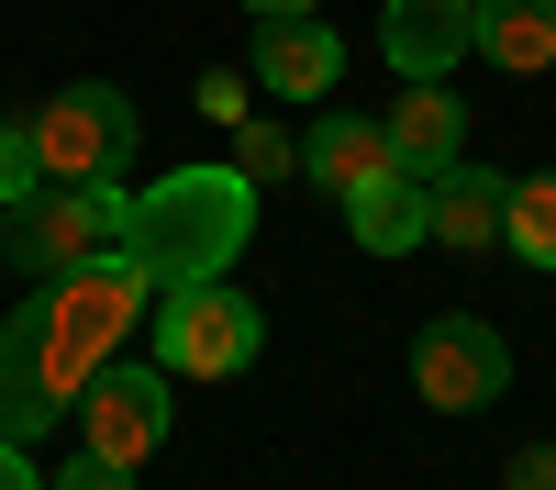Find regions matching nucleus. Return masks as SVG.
<instances>
[{
    "label": "nucleus",
    "instance_id": "nucleus-8",
    "mask_svg": "<svg viewBox=\"0 0 556 490\" xmlns=\"http://www.w3.org/2000/svg\"><path fill=\"white\" fill-rule=\"evenodd\" d=\"M379 56L401 78H456V56H479L468 0H390V12H379Z\"/></svg>",
    "mask_w": 556,
    "mask_h": 490
},
{
    "label": "nucleus",
    "instance_id": "nucleus-6",
    "mask_svg": "<svg viewBox=\"0 0 556 490\" xmlns=\"http://www.w3.org/2000/svg\"><path fill=\"white\" fill-rule=\"evenodd\" d=\"M412 390H424L434 413H490V401L513 390V345H501L479 312H434V324L412 335Z\"/></svg>",
    "mask_w": 556,
    "mask_h": 490
},
{
    "label": "nucleus",
    "instance_id": "nucleus-17",
    "mask_svg": "<svg viewBox=\"0 0 556 490\" xmlns=\"http://www.w3.org/2000/svg\"><path fill=\"white\" fill-rule=\"evenodd\" d=\"M235 167L256 178V190H278V178L301 167V146H290V134H278V123H256V112H245V123H235Z\"/></svg>",
    "mask_w": 556,
    "mask_h": 490
},
{
    "label": "nucleus",
    "instance_id": "nucleus-7",
    "mask_svg": "<svg viewBox=\"0 0 556 490\" xmlns=\"http://www.w3.org/2000/svg\"><path fill=\"white\" fill-rule=\"evenodd\" d=\"M67 413H78V435H89V457L146 468L156 445H167V368H112V356H101Z\"/></svg>",
    "mask_w": 556,
    "mask_h": 490
},
{
    "label": "nucleus",
    "instance_id": "nucleus-4",
    "mask_svg": "<svg viewBox=\"0 0 556 490\" xmlns=\"http://www.w3.org/2000/svg\"><path fill=\"white\" fill-rule=\"evenodd\" d=\"M267 345V312L223 279H190V290H156V368L167 379H245Z\"/></svg>",
    "mask_w": 556,
    "mask_h": 490
},
{
    "label": "nucleus",
    "instance_id": "nucleus-16",
    "mask_svg": "<svg viewBox=\"0 0 556 490\" xmlns=\"http://www.w3.org/2000/svg\"><path fill=\"white\" fill-rule=\"evenodd\" d=\"M501 246H513L523 267H556V167L513 178V201H501Z\"/></svg>",
    "mask_w": 556,
    "mask_h": 490
},
{
    "label": "nucleus",
    "instance_id": "nucleus-15",
    "mask_svg": "<svg viewBox=\"0 0 556 490\" xmlns=\"http://www.w3.org/2000/svg\"><path fill=\"white\" fill-rule=\"evenodd\" d=\"M56 424H67V401L34 379V356L12 335H0V445H34V435H56Z\"/></svg>",
    "mask_w": 556,
    "mask_h": 490
},
{
    "label": "nucleus",
    "instance_id": "nucleus-20",
    "mask_svg": "<svg viewBox=\"0 0 556 490\" xmlns=\"http://www.w3.org/2000/svg\"><path fill=\"white\" fill-rule=\"evenodd\" d=\"M501 490H556V445H523V457L501 468Z\"/></svg>",
    "mask_w": 556,
    "mask_h": 490
},
{
    "label": "nucleus",
    "instance_id": "nucleus-18",
    "mask_svg": "<svg viewBox=\"0 0 556 490\" xmlns=\"http://www.w3.org/2000/svg\"><path fill=\"white\" fill-rule=\"evenodd\" d=\"M45 190V156H34V123H0V212Z\"/></svg>",
    "mask_w": 556,
    "mask_h": 490
},
{
    "label": "nucleus",
    "instance_id": "nucleus-14",
    "mask_svg": "<svg viewBox=\"0 0 556 490\" xmlns=\"http://www.w3.org/2000/svg\"><path fill=\"white\" fill-rule=\"evenodd\" d=\"M468 23H479L490 67H513V78L556 67V0H468Z\"/></svg>",
    "mask_w": 556,
    "mask_h": 490
},
{
    "label": "nucleus",
    "instance_id": "nucleus-13",
    "mask_svg": "<svg viewBox=\"0 0 556 490\" xmlns=\"http://www.w3.org/2000/svg\"><path fill=\"white\" fill-rule=\"evenodd\" d=\"M345 235L367 256H412V246H434L424 235V178L390 167V178H367V190H345Z\"/></svg>",
    "mask_w": 556,
    "mask_h": 490
},
{
    "label": "nucleus",
    "instance_id": "nucleus-12",
    "mask_svg": "<svg viewBox=\"0 0 556 490\" xmlns=\"http://www.w3.org/2000/svg\"><path fill=\"white\" fill-rule=\"evenodd\" d=\"M301 167L345 201V190H367V178H390V123H379V112H323V123L301 134Z\"/></svg>",
    "mask_w": 556,
    "mask_h": 490
},
{
    "label": "nucleus",
    "instance_id": "nucleus-11",
    "mask_svg": "<svg viewBox=\"0 0 556 490\" xmlns=\"http://www.w3.org/2000/svg\"><path fill=\"white\" fill-rule=\"evenodd\" d=\"M501 201H513V178L456 156V167L424 178V235H434V246H501Z\"/></svg>",
    "mask_w": 556,
    "mask_h": 490
},
{
    "label": "nucleus",
    "instance_id": "nucleus-10",
    "mask_svg": "<svg viewBox=\"0 0 556 490\" xmlns=\"http://www.w3.org/2000/svg\"><path fill=\"white\" fill-rule=\"evenodd\" d=\"M334 67H345V34H334V23H312V12L256 23V78L278 89V101H323V89H334Z\"/></svg>",
    "mask_w": 556,
    "mask_h": 490
},
{
    "label": "nucleus",
    "instance_id": "nucleus-5",
    "mask_svg": "<svg viewBox=\"0 0 556 490\" xmlns=\"http://www.w3.org/2000/svg\"><path fill=\"white\" fill-rule=\"evenodd\" d=\"M34 156H45V178H123L134 167V101L112 78L56 89V101L34 112Z\"/></svg>",
    "mask_w": 556,
    "mask_h": 490
},
{
    "label": "nucleus",
    "instance_id": "nucleus-19",
    "mask_svg": "<svg viewBox=\"0 0 556 490\" xmlns=\"http://www.w3.org/2000/svg\"><path fill=\"white\" fill-rule=\"evenodd\" d=\"M45 490H134V468H123V457H89V445H78V468H56Z\"/></svg>",
    "mask_w": 556,
    "mask_h": 490
},
{
    "label": "nucleus",
    "instance_id": "nucleus-21",
    "mask_svg": "<svg viewBox=\"0 0 556 490\" xmlns=\"http://www.w3.org/2000/svg\"><path fill=\"white\" fill-rule=\"evenodd\" d=\"M201 112L212 123H245V78H201Z\"/></svg>",
    "mask_w": 556,
    "mask_h": 490
},
{
    "label": "nucleus",
    "instance_id": "nucleus-22",
    "mask_svg": "<svg viewBox=\"0 0 556 490\" xmlns=\"http://www.w3.org/2000/svg\"><path fill=\"white\" fill-rule=\"evenodd\" d=\"M0 490H45V468H34V445H0Z\"/></svg>",
    "mask_w": 556,
    "mask_h": 490
},
{
    "label": "nucleus",
    "instance_id": "nucleus-2",
    "mask_svg": "<svg viewBox=\"0 0 556 490\" xmlns=\"http://www.w3.org/2000/svg\"><path fill=\"white\" fill-rule=\"evenodd\" d=\"M146 301H156V279H146V267H134L123 246H101L89 267L45 279V290H34L0 335L34 356V379L56 390V401H78V390H89V368H101V356H112L134 324H146Z\"/></svg>",
    "mask_w": 556,
    "mask_h": 490
},
{
    "label": "nucleus",
    "instance_id": "nucleus-1",
    "mask_svg": "<svg viewBox=\"0 0 556 490\" xmlns=\"http://www.w3.org/2000/svg\"><path fill=\"white\" fill-rule=\"evenodd\" d=\"M256 235V178L223 156V167H167L156 190H123V223L112 246L146 267L156 290H190V279H223Z\"/></svg>",
    "mask_w": 556,
    "mask_h": 490
},
{
    "label": "nucleus",
    "instance_id": "nucleus-9",
    "mask_svg": "<svg viewBox=\"0 0 556 490\" xmlns=\"http://www.w3.org/2000/svg\"><path fill=\"white\" fill-rule=\"evenodd\" d=\"M379 123H390V167H412V178H434V167L468 156V112H456L445 78H401V101Z\"/></svg>",
    "mask_w": 556,
    "mask_h": 490
},
{
    "label": "nucleus",
    "instance_id": "nucleus-3",
    "mask_svg": "<svg viewBox=\"0 0 556 490\" xmlns=\"http://www.w3.org/2000/svg\"><path fill=\"white\" fill-rule=\"evenodd\" d=\"M112 223H123V178H45L34 201L0 212V256L23 279H67V267H89L112 246Z\"/></svg>",
    "mask_w": 556,
    "mask_h": 490
},
{
    "label": "nucleus",
    "instance_id": "nucleus-23",
    "mask_svg": "<svg viewBox=\"0 0 556 490\" xmlns=\"http://www.w3.org/2000/svg\"><path fill=\"white\" fill-rule=\"evenodd\" d=\"M245 12H256V23H290V12H312V0H245Z\"/></svg>",
    "mask_w": 556,
    "mask_h": 490
}]
</instances>
